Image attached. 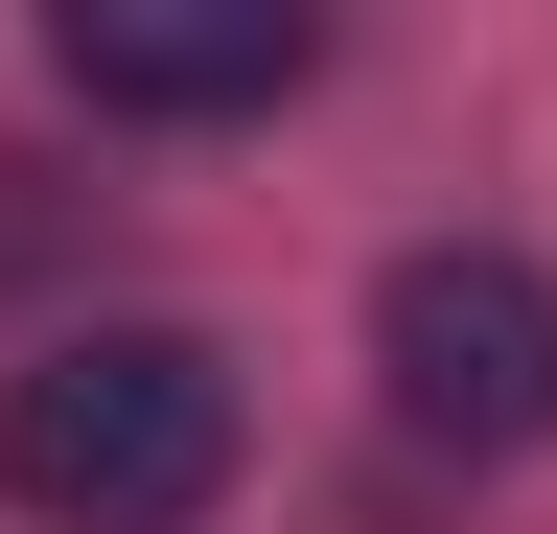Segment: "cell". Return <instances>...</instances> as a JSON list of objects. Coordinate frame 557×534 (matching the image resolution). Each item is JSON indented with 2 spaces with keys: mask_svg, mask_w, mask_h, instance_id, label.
<instances>
[{
  "mask_svg": "<svg viewBox=\"0 0 557 534\" xmlns=\"http://www.w3.org/2000/svg\"><path fill=\"white\" fill-rule=\"evenodd\" d=\"M47 71L94 94V116H278V94L325 71V24H302V0H70Z\"/></svg>",
  "mask_w": 557,
  "mask_h": 534,
  "instance_id": "3",
  "label": "cell"
},
{
  "mask_svg": "<svg viewBox=\"0 0 557 534\" xmlns=\"http://www.w3.org/2000/svg\"><path fill=\"white\" fill-rule=\"evenodd\" d=\"M372 372H395V419L418 442H465V464H534L557 442V280L534 256H395L372 280Z\"/></svg>",
  "mask_w": 557,
  "mask_h": 534,
  "instance_id": "2",
  "label": "cell"
},
{
  "mask_svg": "<svg viewBox=\"0 0 557 534\" xmlns=\"http://www.w3.org/2000/svg\"><path fill=\"white\" fill-rule=\"evenodd\" d=\"M0 488L47 534H186L233 488V349L209 325H70L0 372Z\"/></svg>",
  "mask_w": 557,
  "mask_h": 534,
  "instance_id": "1",
  "label": "cell"
}]
</instances>
